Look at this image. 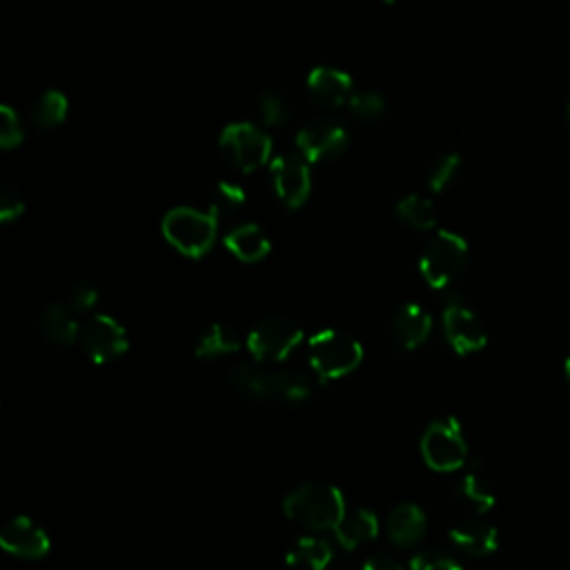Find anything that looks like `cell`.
Listing matches in <instances>:
<instances>
[{"label": "cell", "instance_id": "1", "mask_svg": "<svg viewBox=\"0 0 570 570\" xmlns=\"http://www.w3.org/2000/svg\"><path fill=\"white\" fill-rule=\"evenodd\" d=\"M228 384L252 404L299 408L312 397L310 379L299 370H270L257 363H237L228 370Z\"/></svg>", "mask_w": 570, "mask_h": 570}, {"label": "cell", "instance_id": "2", "mask_svg": "<svg viewBox=\"0 0 570 570\" xmlns=\"http://www.w3.org/2000/svg\"><path fill=\"white\" fill-rule=\"evenodd\" d=\"M283 512L290 521L310 530H334L348 510L345 497L336 486L310 481L283 499Z\"/></svg>", "mask_w": 570, "mask_h": 570}, {"label": "cell", "instance_id": "3", "mask_svg": "<svg viewBox=\"0 0 570 570\" xmlns=\"http://www.w3.org/2000/svg\"><path fill=\"white\" fill-rule=\"evenodd\" d=\"M308 361L319 379L332 382V379L348 376L361 365L363 345L354 336L328 328L310 336Z\"/></svg>", "mask_w": 570, "mask_h": 570}, {"label": "cell", "instance_id": "4", "mask_svg": "<svg viewBox=\"0 0 570 570\" xmlns=\"http://www.w3.org/2000/svg\"><path fill=\"white\" fill-rule=\"evenodd\" d=\"M163 237L167 243L189 259H201L217 241L219 221L210 213L195 208H174L163 219Z\"/></svg>", "mask_w": 570, "mask_h": 570}, {"label": "cell", "instance_id": "5", "mask_svg": "<svg viewBox=\"0 0 570 570\" xmlns=\"http://www.w3.org/2000/svg\"><path fill=\"white\" fill-rule=\"evenodd\" d=\"M466 263H468L466 239L459 237L457 232L442 230L424 248L419 259V272L431 288L444 290L462 277V272L466 270Z\"/></svg>", "mask_w": 570, "mask_h": 570}, {"label": "cell", "instance_id": "6", "mask_svg": "<svg viewBox=\"0 0 570 570\" xmlns=\"http://www.w3.org/2000/svg\"><path fill=\"white\" fill-rule=\"evenodd\" d=\"M301 341H303L301 325L283 314L263 317L246 339L252 359L263 365L286 361L301 345Z\"/></svg>", "mask_w": 570, "mask_h": 570}, {"label": "cell", "instance_id": "7", "mask_svg": "<svg viewBox=\"0 0 570 570\" xmlns=\"http://www.w3.org/2000/svg\"><path fill=\"white\" fill-rule=\"evenodd\" d=\"M424 462L437 473H455L468 459V442L455 417L435 419L422 437Z\"/></svg>", "mask_w": 570, "mask_h": 570}, {"label": "cell", "instance_id": "8", "mask_svg": "<svg viewBox=\"0 0 570 570\" xmlns=\"http://www.w3.org/2000/svg\"><path fill=\"white\" fill-rule=\"evenodd\" d=\"M219 149L237 172L250 174L270 160L272 141L250 123H232L221 132Z\"/></svg>", "mask_w": 570, "mask_h": 570}, {"label": "cell", "instance_id": "9", "mask_svg": "<svg viewBox=\"0 0 570 570\" xmlns=\"http://www.w3.org/2000/svg\"><path fill=\"white\" fill-rule=\"evenodd\" d=\"M79 343L94 363H110L129 348L127 330L110 314H94L81 323Z\"/></svg>", "mask_w": 570, "mask_h": 570}, {"label": "cell", "instance_id": "10", "mask_svg": "<svg viewBox=\"0 0 570 570\" xmlns=\"http://www.w3.org/2000/svg\"><path fill=\"white\" fill-rule=\"evenodd\" d=\"M444 334L450 348L462 354H477L488 343V332L481 319L459 297H450L444 305Z\"/></svg>", "mask_w": 570, "mask_h": 570}, {"label": "cell", "instance_id": "11", "mask_svg": "<svg viewBox=\"0 0 570 570\" xmlns=\"http://www.w3.org/2000/svg\"><path fill=\"white\" fill-rule=\"evenodd\" d=\"M270 174L274 193L283 206L297 210L308 201L312 178L308 160L301 154H286L274 158L270 165Z\"/></svg>", "mask_w": 570, "mask_h": 570}, {"label": "cell", "instance_id": "12", "mask_svg": "<svg viewBox=\"0 0 570 570\" xmlns=\"http://www.w3.org/2000/svg\"><path fill=\"white\" fill-rule=\"evenodd\" d=\"M348 143H350L348 132L336 121H330V118L312 121L297 134V152L308 163L336 158L339 154L345 152Z\"/></svg>", "mask_w": 570, "mask_h": 570}, {"label": "cell", "instance_id": "13", "mask_svg": "<svg viewBox=\"0 0 570 570\" xmlns=\"http://www.w3.org/2000/svg\"><path fill=\"white\" fill-rule=\"evenodd\" d=\"M0 546L21 559H43L52 543L48 532L30 517H14L0 530Z\"/></svg>", "mask_w": 570, "mask_h": 570}, {"label": "cell", "instance_id": "14", "mask_svg": "<svg viewBox=\"0 0 570 570\" xmlns=\"http://www.w3.org/2000/svg\"><path fill=\"white\" fill-rule=\"evenodd\" d=\"M433 330V317L419 303H404L391 323V332L395 343L402 350H417Z\"/></svg>", "mask_w": 570, "mask_h": 570}, {"label": "cell", "instance_id": "15", "mask_svg": "<svg viewBox=\"0 0 570 570\" xmlns=\"http://www.w3.org/2000/svg\"><path fill=\"white\" fill-rule=\"evenodd\" d=\"M37 332L52 345L70 348L79 341L81 323L74 319L70 305L50 303L37 317Z\"/></svg>", "mask_w": 570, "mask_h": 570}, {"label": "cell", "instance_id": "16", "mask_svg": "<svg viewBox=\"0 0 570 570\" xmlns=\"http://www.w3.org/2000/svg\"><path fill=\"white\" fill-rule=\"evenodd\" d=\"M310 96L325 107H341L352 96V79L334 68H317L308 76Z\"/></svg>", "mask_w": 570, "mask_h": 570}, {"label": "cell", "instance_id": "17", "mask_svg": "<svg viewBox=\"0 0 570 570\" xmlns=\"http://www.w3.org/2000/svg\"><path fill=\"white\" fill-rule=\"evenodd\" d=\"M450 541L473 557H488L499 548V532L481 519H466L450 528Z\"/></svg>", "mask_w": 570, "mask_h": 570}, {"label": "cell", "instance_id": "18", "mask_svg": "<svg viewBox=\"0 0 570 570\" xmlns=\"http://www.w3.org/2000/svg\"><path fill=\"white\" fill-rule=\"evenodd\" d=\"M388 537L400 546V548H411L419 543L426 535L428 519L426 512L417 504H400L391 517H388Z\"/></svg>", "mask_w": 570, "mask_h": 570}, {"label": "cell", "instance_id": "19", "mask_svg": "<svg viewBox=\"0 0 570 570\" xmlns=\"http://www.w3.org/2000/svg\"><path fill=\"white\" fill-rule=\"evenodd\" d=\"M226 248L243 263H259L270 255L272 243L257 224H243L228 232Z\"/></svg>", "mask_w": 570, "mask_h": 570}, {"label": "cell", "instance_id": "20", "mask_svg": "<svg viewBox=\"0 0 570 570\" xmlns=\"http://www.w3.org/2000/svg\"><path fill=\"white\" fill-rule=\"evenodd\" d=\"M379 535V517L367 508H356L352 512H345V517L334 528V537L341 548L354 550Z\"/></svg>", "mask_w": 570, "mask_h": 570}, {"label": "cell", "instance_id": "21", "mask_svg": "<svg viewBox=\"0 0 570 570\" xmlns=\"http://www.w3.org/2000/svg\"><path fill=\"white\" fill-rule=\"evenodd\" d=\"M241 343H243V339L237 328H232L228 323H213L199 334V339L195 343V354L199 359H221V356L239 352Z\"/></svg>", "mask_w": 570, "mask_h": 570}, {"label": "cell", "instance_id": "22", "mask_svg": "<svg viewBox=\"0 0 570 570\" xmlns=\"http://www.w3.org/2000/svg\"><path fill=\"white\" fill-rule=\"evenodd\" d=\"M286 561L299 570H325L332 561V546L319 537H301L286 552Z\"/></svg>", "mask_w": 570, "mask_h": 570}, {"label": "cell", "instance_id": "23", "mask_svg": "<svg viewBox=\"0 0 570 570\" xmlns=\"http://www.w3.org/2000/svg\"><path fill=\"white\" fill-rule=\"evenodd\" d=\"M243 206H246V193L241 185L228 183V180L217 183V187L213 189V197H210V215L217 221L235 219L243 210Z\"/></svg>", "mask_w": 570, "mask_h": 570}, {"label": "cell", "instance_id": "24", "mask_svg": "<svg viewBox=\"0 0 570 570\" xmlns=\"http://www.w3.org/2000/svg\"><path fill=\"white\" fill-rule=\"evenodd\" d=\"M68 118V99L59 90H48L32 107V121L39 129H54Z\"/></svg>", "mask_w": 570, "mask_h": 570}, {"label": "cell", "instance_id": "25", "mask_svg": "<svg viewBox=\"0 0 570 570\" xmlns=\"http://www.w3.org/2000/svg\"><path fill=\"white\" fill-rule=\"evenodd\" d=\"M397 217L406 226H411V228H415L419 232L433 230L437 226V210H435L433 201L424 199L419 195H411V197L402 199L397 204Z\"/></svg>", "mask_w": 570, "mask_h": 570}, {"label": "cell", "instance_id": "26", "mask_svg": "<svg viewBox=\"0 0 570 570\" xmlns=\"http://www.w3.org/2000/svg\"><path fill=\"white\" fill-rule=\"evenodd\" d=\"M462 495L468 504H473L477 510L486 512L497 504V495L493 490L490 479L479 473V470H470L464 481H462Z\"/></svg>", "mask_w": 570, "mask_h": 570}, {"label": "cell", "instance_id": "27", "mask_svg": "<svg viewBox=\"0 0 570 570\" xmlns=\"http://www.w3.org/2000/svg\"><path fill=\"white\" fill-rule=\"evenodd\" d=\"M101 299L99 286L90 277H79L68 288V305L74 312H90L96 308Z\"/></svg>", "mask_w": 570, "mask_h": 570}, {"label": "cell", "instance_id": "28", "mask_svg": "<svg viewBox=\"0 0 570 570\" xmlns=\"http://www.w3.org/2000/svg\"><path fill=\"white\" fill-rule=\"evenodd\" d=\"M257 110H259L261 123L268 125V127H281L283 123H288V116H290L288 103L277 92L261 94L259 103H257Z\"/></svg>", "mask_w": 570, "mask_h": 570}, {"label": "cell", "instance_id": "29", "mask_svg": "<svg viewBox=\"0 0 570 570\" xmlns=\"http://www.w3.org/2000/svg\"><path fill=\"white\" fill-rule=\"evenodd\" d=\"M23 138H25V134H23L19 114L10 105L0 107V147L14 149L23 143Z\"/></svg>", "mask_w": 570, "mask_h": 570}, {"label": "cell", "instance_id": "30", "mask_svg": "<svg viewBox=\"0 0 570 570\" xmlns=\"http://www.w3.org/2000/svg\"><path fill=\"white\" fill-rule=\"evenodd\" d=\"M411 570H464V566L444 550L428 548L413 557Z\"/></svg>", "mask_w": 570, "mask_h": 570}, {"label": "cell", "instance_id": "31", "mask_svg": "<svg viewBox=\"0 0 570 570\" xmlns=\"http://www.w3.org/2000/svg\"><path fill=\"white\" fill-rule=\"evenodd\" d=\"M459 167H462L459 154H446V156H442V158L435 163V167H433V172H431V178H428V185H431L433 193H442V189H446V187L455 180Z\"/></svg>", "mask_w": 570, "mask_h": 570}, {"label": "cell", "instance_id": "32", "mask_svg": "<svg viewBox=\"0 0 570 570\" xmlns=\"http://www.w3.org/2000/svg\"><path fill=\"white\" fill-rule=\"evenodd\" d=\"M352 114H356L359 118H376L379 114H384L386 110V101L382 94L376 92H354L348 101Z\"/></svg>", "mask_w": 570, "mask_h": 570}, {"label": "cell", "instance_id": "33", "mask_svg": "<svg viewBox=\"0 0 570 570\" xmlns=\"http://www.w3.org/2000/svg\"><path fill=\"white\" fill-rule=\"evenodd\" d=\"M23 213H25V199L19 189L12 185L0 187V221L12 224L21 219Z\"/></svg>", "mask_w": 570, "mask_h": 570}, {"label": "cell", "instance_id": "34", "mask_svg": "<svg viewBox=\"0 0 570 570\" xmlns=\"http://www.w3.org/2000/svg\"><path fill=\"white\" fill-rule=\"evenodd\" d=\"M361 570H404V568L395 557H391L386 552H374L363 561Z\"/></svg>", "mask_w": 570, "mask_h": 570}, {"label": "cell", "instance_id": "35", "mask_svg": "<svg viewBox=\"0 0 570 570\" xmlns=\"http://www.w3.org/2000/svg\"><path fill=\"white\" fill-rule=\"evenodd\" d=\"M563 372H566V379H568V384H570V356L563 363Z\"/></svg>", "mask_w": 570, "mask_h": 570}, {"label": "cell", "instance_id": "36", "mask_svg": "<svg viewBox=\"0 0 570 570\" xmlns=\"http://www.w3.org/2000/svg\"><path fill=\"white\" fill-rule=\"evenodd\" d=\"M384 3H386V6H393V3H397V0H384Z\"/></svg>", "mask_w": 570, "mask_h": 570}, {"label": "cell", "instance_id": "37", "mask_svg": "<svg viewBox=\"0 0 570 570\" xmlns=\"http://www.w3.org/2000/svg\"><path fill=\"white\" fill-rule=\"evenodd\" d=\"M568 121H570V103H568Z\"/></svg>", "mask_w": 570, "mask_h": 570}]
</instances>
